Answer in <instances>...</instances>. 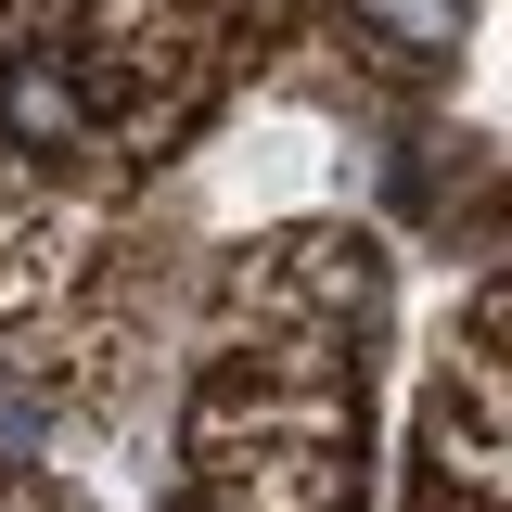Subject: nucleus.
<instances>
[{
    "instance_id": "1",
    "label": "nucleus",
    "mask_w": 512,
    "mask_h": 512,
    "mask_svg": "<svg viewBox=\"0 0 512 512\" xmlns=\"http://www.w3.org/2000/svg\"><path fill=\"white\" fill-rule=\"evenodd\" d=\"M359 13H372L397 52H448L461 39V0H359Z\"/></svg>"
}]
</instances>
